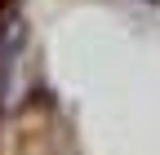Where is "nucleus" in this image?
Instances as JSON below:
<instances>
[{"mask_svg": "<svg viewBox=\"0 0 160 155\" xmlns=\"http://www.w3.org/2000/svg\"><path fill=\"white\" fill-rule=\"evenodd\" d=\"M22 45H27V18H22V9H18V0H5V5H0V115H5L9 102H13Z\"/></svg>", "mask_w": 160, "mask_h": 155, "instance_id": "obj_1", "label": "nucleus"}]
</instances>
